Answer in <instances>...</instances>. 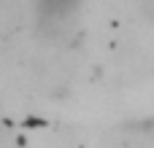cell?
<instances>
[{"label": "cell", "instance_id": "1", "mask_svg": "<svg viewBox=\"0 0 154 148\" xmlns=\"http://www.w3.org/2000/svg\"><path fill=\"white\" fill-rule=\"evenodd\" d=\"M81 0H35V13L46 35H60Z\"/></svg>", "mask_w": 154, "mask_h": 148}, {"label": "cell", "instance_id": "2", "mask_svg": "<svg viewBox=\"0 0 154 148\" xmlns=\"http://www.w3.org/2000/svg\"><path fill=\"white\" fill-rule=\"evenodd\" d=\"M143 8H146V16L154 22V0H146V3H143Z\"/></svg>", "mask_w": 154, "mask_h": 148}]
</instances>
